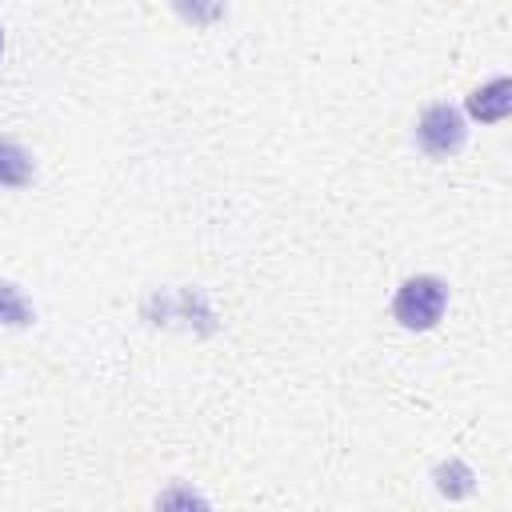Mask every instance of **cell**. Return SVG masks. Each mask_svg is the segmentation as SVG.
Segmentation results:
<instances>
[{
  "label": "cell",
  "mask_w": 512,
  "mask_h": 512,
  "mask_svg": "<svg viewBox=\"0 0 512 512\" xmlns=\"http://www.w3.org/2000/svg\"><path fill=\"white\" fill-rule=\"evenodd\" d=\"M444 304H448V288L444 280L436 276H412L396 288V300H392V316L404 324V328H432L440 316H444Z\"/></svg>",
  "instance_id": "cell-1"
},
{
  "label": "cell",
  "mask_w": 512,
  "mask_h": 512,
  "mask_svg": "<svg viewBox=\"0 0 512 512\" xmlns=\"http://www.w3.org/2000/svg\"><path fill=\"white\" fill-rule=\"evenodd\" d=\"M464 136H468V128H464V116H460V108H452V104H432V108H424V116H420V124H416V144L428 152V156H452L460 144H464Z\"/></svg>",
  "instance_id": "cell-2"
},
{
  "label": "cell",
  "mask_w": 512,
  "mask_h": 512,
  "mask_svg": "<svg viewBox=\"0 0 512 512\" xmlns=\"http://www.w3.org/2000/svg\"><path fill=\"white\" fill-rule=\"evenodd\" d=\"M508 108H512V80H508V76H496V80H488L484 88H476V92L468 96V116L480 120V124L504 120Z\"/></svg>",
  "instance_id": "cell-3"
},
{
  "label": "cell",
  "mask_w": 512,
  "mask_h": 512,
  "mask_svg": "<svg viewBox=\"0 0 512 512\" xmlns=\"http://www.w3.org/2000/svg\"><path fill=\"white\" fill-rule=\"evenodd\" d=\"M32 180V156L12 144V140H0V184L4 188H20Z\"/></svg>",
  "instance_id": "cell-4"
},
{
  "label": "cell",
  "mask_w": 512,
  "mask_h": 512,
  "mask_svg": "<svg viewBox=\"0 0 512 512\" xmlns=\"http://www.w3.org/2000/svg\"><path fill=\"white\" fill-rule=\"evenodd\" d=\"M172 8L192 28H208V24H216L224 16V0H172Z\"/></svg>",
  "instance_id": "cell-5"
},
{
  "label": "cell",
  "mask_w": 512,
  "mask_h": 512,
  "mask_svg": "<svg viewBox=\"0 0 512 512\" xmlns=\"http://www.w3.org/2000/svg\"><path fill=\"white\" fill-rule=\"evenodd\" d=\"M32 320H36V312H32V304L20 296V288H16V284H0V324L24 328V324H32Z\"/></svg>",
  "instance_id": "cell-6"
},
{
  "label": "cell",
  "mask_w": 512,
  "mask_h": 512,
  "mask_svg": "<svg viewBox=\"0 0 512 512\" xmlns=\"http://www.w3.org/2000/svg\"><path fill=\"white\" fill-rule=\"evenodd\" d=\"M436 488H440L444 496H468V492H472V472H468L460 460L440 464V468H436Z\"/></svg>",
  "instance_id": "cell-7"
},
{
  "label": "cell",
  "mask_w": 512,
  "mask_h": 512,
  "mask_svg": "<svg viewBox=\"0 0 512 512\" xmlns=\"http://www.w3.org/2000/svg\"><path fill=\"white\" fill-rule=\"evenodd\" d=\"M0 48H4V36H0Z\"/></svg>",
  "instance_id": "cell-8"
}]
</instances>
